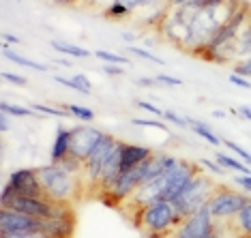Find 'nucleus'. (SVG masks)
I'll return each mask as SVG.
<instances>
[{
    "mask_svg": "<svg viewBox=\"0 0 251 238\" xmlns=\"http://www.w3.org/2000/svg\"><path fill=\"white\" fill-rule=\"evenodd\" d=\"M45 197L62 204H73L84 189V174H71L62 166L50 161L48 166L37 167Z\"/></svg>",
    "mask_w": 251,
    "mask_h": 238,
    "instance_id": "nucleus-1",
    "label": "nucleus"
},
{
    "mask_svg": "<svg viewBox=\"0 0 251 238\" xmlns=\"http://www.w3.org/2000/svg\"><path fill=\"white\" fill-rule=\"evenodd\" d=\"M180 221L182 219L176 213L174 204L168 200H157V202L148 204V206L140 208L133 217V223L138 225V230L144 232V236L161 234L165 238H170V234H172Z\"/></svg>",
    "mask_w": 251,
    "mask_h": 238,
    "instance_id": "nucleus-2",
    "label": "nucleus"
},
{
    "mask_svg": "<svg viewBox=\"0 0 251 238\" xmlns=\"http://www.w3.org/2000/svg\"><path fill=\"white\" fill-rule=\"evenodd\" d=\"M215 191H217V185L204 172H200L198 176L193 178V183L185 189V193L172 202L178 217L185 219V217H189L191 213H196L200 206H204V204L210 200V195H213Z\"/></svg>",
    "mask_w": 251,
    "mask_h": 238,
    "instance_id": "nucleus-3",
    "label": "nucleus"
},
{
    "mask_svg": "<svg viewBox=\"0 0 251 238\" xmlns=\"http://www.w3.org/2000/svg\"><path fill=\"white\" fill-rule=\"evenodd\" d=\"M213 232H217V223L206 202L196 213H191L189 217L182 219L170 234V238H208Z\"/></svg>",
    "mask_w": 251,
    "mask_h": 238,
    "instance_id": "nucleus-4",
    "label": "nucleus"
},
{
    "mask_svg": "<svg viewBox=\"0 0 251 238\" xmlns=\"http://www.w3.org/2000/svg\"><path fill=\"white\" fill-rule=\"evenodd\" d=\"M249 200V195H245L243 191H234L227 187H217V191L210 195L208 206L213 213L215 221H227L234 219L236 213L243 208V204Z\"/></svg>",
    "mask_w": 251,
    "mask_h": 238,
    "instance_id": "nucleus-5",
    "label": "nucleus"
},
{
    "mask_svg": "<svg viewBox=\"0 0 251 238\" xmlns=\"http://www.w3.org/2000/svg\"><path fill=\"white\" fill-rule=\"evenodd\" d=\"M43 230V219H37L32 214L2 208L0 211V236L9 234H37Z\"/></svg>",
    "mask_w": 251,
    "mask_h": 238,
    "instance_id": "nucleus-6",
    "label": "nucleus"
},
{
    "mask_svg": "<svg viewBox=\"0 0 251 238\" xmlns=\"http://www.w3.org/2000/svg\"><path fill=\"white\" fill-rule=\"evenodd\" d=\"M202 172L200 163H193L189 159H180L178 166H176L172 172H170V178H168V187H165V193H163V200L168 202H174L176 197H180L185 193V189L193 183V178Z\"/></svg>",
    "mask_w": 251,
    "mask_h": 238,
    "instance_id": "nucleus-7",
    "label": "nucleus"
},
{
    "mask_svg": "<svg viewBox=\"0 0 251 238\" xmlns=\"http://www.w3.org/2000/svg\"><path fill=\"white\" fill-rule=\"evenodd\" d=\"M75 211H73V204H62L58 202L56 214L50 219H43V234L52 236V238H73L75 236Z\"/></svg>",
    "mask_w": 251,
    "mask_h": 238,
    "instance_id": "nucleus-8",
    "label": "nucleus"
},
{
    "mask_svg": "<svg viewBox=\"0 0 251 238\" xmlns=\"http://www.w3.org/2000/svg\"><path fill=\"white\" fill-rule=\"evenodd\" d=\"M116 138L110 133H105L103 138H101V142L95 146V150L90 152V157L84 161V180L90 185V187H97V183H99L101 178V169H103L107 157L112 155L114 146H116Z\"/></svg>",
    "mask_w": 251,
    "mask_h": 238,
    "instance_id": "nucleus-9",
    "label": "nucleus"
},
{
    "mask_svg": "<svg viewBox=\"0 0 251 238\" xmlns=\"http://www.w3.org/2000/svg\"><path fill=\"white\" fill-rule=\"evenodd\" d=\"M69 129H71V155L79 159V161H86L90 152L95 150V146L105 135L101 129H97L88 122L75 124V127H69Z\"/></svg>",
    "mask_w": 251,
    "mask_h": 238,
    "instance_id": "nucleus-10",
    "label": "nucleus"
},
{
    "mask_svg": "<svg viewBox=\"0 0 251 238\" xmlns=\"http://www.w3.org/2000/svg\"><path fill=\"white\" fill-rule=\"evenodd\" d=\"M2 208H11V211H20L26 214H32L37 219H50L56 214L58 202L50 200L45 195L32 197V195H15L13 200H9L7 204H2Z\"/></svg>",
    "mask_w": 251,
    "mask_h": 238,
    "instance_id": "nucleus-11",
    "label": "nucleus"
},
{
    "mask_svg": "<svg viewBox=\"0 0 251 238\" xmlns=\"http://www.w3.org/2000/svg\"><path fill=\"white\" fill-rule=\"evenodd\" d=\"M7 183L13 187L15 195H32V197L45 195L43 187H41V180H39V169H35V167L13 169V172L9 174Z\"/></svg>",
    "mask_w": 251,
    "mask_h": 238,
    "instance_id": "nucleus-12",
    "label": "nucleus"
},
{
    "mask_svg": "<svg viewBox=\"0 0 251 238\" xmlns=\"http://www.w3.org/2000/svg\"><path fill=\"white\" fill-rule=\"evenodd\" d=\"M121 144H123V140H118L112 155L107 157L103 169H101V178H99V183H97V189H101V193H105V191L116 183V178L121 176Z\"/></svg>",
    "mask_w": 251,
    "mask_h": 238,
    "instance_id": "nucleus-13",
    "label": "nucleus"
},
{
    "mask_svg": "<svg viewBox=\"0 0 251 238\" xmlns=\"http://www.w3.org/2000/svg\"><path fill=\"white\" fill-rule=\"evenodd\" d=\"M155 152H152L148 146H140V144H129V142H123L121 144V172H129L135 166L144 163L146 159H151Z\"/></svg>",
    "mask_w": 251,
    "mask_h": 238,
    "instance_id": "nucleus-14",
    "label": "nucleus"
},
{
    "mask_svg": "<svg viewBox=\"0 0 251 238\" xmlns=\"http://www.w3.org/2000/svg\"><path fill=\"white\" fill-rule=\"evenodd\" d=\"M69 155H71V129H67L65 124H58L52 148H50V161L60 163L62 159H67Z\"/></svg>",
    "mask_w": 251,
    "mask_h": 238,
    "instance_id": "nucleus-15",
    "label": "nucleus"
},
{
    "mask_svg": "<svg viewBox=\"0 0 251 238\" xmlns=\"http://www.w3.org/2000/svg\"><path fill=\"white\" fill-rule=\"evenodd\" d=\"M232 225H234V232L241 238H251V197L243 204L241 211L236 213Z\"/></svg>",
    "mask_w": 251,
    "mask_h": 238,
    "instance_id": "nucleus-16",
    "label": "nucleus"
},
{
    "mask_svg": "<svg viewBox=\"0 0 251 238\" xmlns=\"http://www.w3.org/2000/svg\"><path fill=\"white\" fill-rule=\"evenodd\" d=\"M187 120H189V129H191V131L196 135H200L204 142H208L210 146H221V144H224V138H217L208 124H204L202 120H196V118H191V116H187Z\"/></svg>",
    "mask_w": 251,
    "mask_h": 238,
    "instance_id": "nucleus-17",
    "label": "nucleus"
},
{
    "mask_svg": "<svg viewBox=\"0 0 251 238\" xmlns=\"http://www.w3.org/2000/svg\"><path fill=\"white\" fill-rule=\"evenodd\" d=\"M215 161L219 163L224 169H232V172H238V174H247V176H251V167L247 166L245 161H238L236 157L227 155V152H215Z\"/></svg>",
    "mask_w": 251,
    "mask_h": 238,
    "instance_id": "nucleus-18",
    "label": "nucleus"
},
{
    "mask_svg": "<svg viewBox=\"0 0 251 238\" xmlns=\"http://www.w3.org/2000/svg\"><path fill=\"white\" fill-rule=\"evenodd\" d=\"M2 49H4V58H9V60H13L15 65H22V67H28V69H35V71H50V67L48 65H41V62H37V60H30V58H26V56H22L18 52H13V49H9V43H4L2 45Z\"/></svg>",
    "mask_w": 251,
    "mask_h": 238,
    "instance_id": "nucleus-19",
    "label": "nucleus"
},
{
    "mask_svg": "<svg viewBox=\"0 0 251 238\" xmlns=\"http://www.w3.org/2000/svg\"><path fill=\"white\" fill-rule=\"evenodd\" d=\"M50 45L56 49V52L65 54L67 58H90V56H95V52H88V49L79 48V45H73V43H62V41H50Z\"/></svg>",
    "mask_w": 251,
    "mask_h": 238,
    "instance_id": "nucleus-20",
    "label": "nucleus"
},
{
    "mask_svg": "<svg viewBox=\"0 0 251 238\" xmlns=\"http://www.w3.org/2000/svg\"><path fill=\"white\" fill-rule=\"evenodd\" d=\"M62 110H67L71 116H75L77 120H84V122H90V120H95V112L90 110V107H84V105H77V103H58Z\"/></svg>",
    "mask_w": 251,
    "mask_h": 238,
    "instance_id": "nucleus-21",
    "label": "nucleus"
},
{
    "mask_svg": "<svg viewBox=\"0 0 251 238\" xmlns=\"http://www.w3.org/2000/svg\"><path fill=\"white\" fill-rule=\"evenodd\" d=\"M236 52L245 56V58H249L251 56V20H249V24L241 30V35H238L236 39Z\"/></svg>",
    "mask_w": 251,
    "mask_h": 238,
    "instance_id": "nucleus-22",
    "label": "nucleus"
},
{
    "mask_svg": "<svg viewBox=\"0 0 251 238\" xmlns=\"http://www.w3.org/2000/svg\"><path fill=\"white\" fill-rule=\"evenodd\" d=\"M95 58H99L101 62H107V65H123V67L131 65L129 56H123V54H116V52H107V49H97Z\"/></svg>",
    "mask_w": 251,
    "mask_h": 238,
    "instance_id": "nucleus-23",
    "label": "nucleus"
},
{
    "mask_svg": "<svg viewBox=\"0 0 251 238\" xmlns=\"http://www.w3.org/2000/svg\"><path fill=\"white\" fill-rule=\"evenodd\" d=\"M0 112H4V114H9L13 118H30L32 116L30 107H24V105H18V103H9V101H2V103H0Z\"/></svg>",
    "mask_w": 251,
    "mask_h": 238,
    "instance_id": "nucleus-24",
    "label": "nucleus"
},
{
    "mask_svg": "<svg viewBox=\"0 0 251 238\" xmlns=\"http://www.w3.org/2000/svg\"><path fill=\"white\" fill-rule=\"evenodd\" d=\"M30 110L32 112H41V114H48V116H56V118H67L71 116L67 110L56 103V105H48V103H30Z\"/></svg>",
    "mask_w": 251,
    "mask_h": 238,
    "instance_id": "nucleus-25",
    "label": "nucleus"
},
{
    "mask_svg": "<svg viewBox=\"0 0 251 238\" xmlns=\"http://www.w3.org/2000/svg\"><path fill=\"white\" fill-rule=\"evenodd\" d=\"M129 13H131V9L127 7V4H123L121 0H114L110 7L105 9V18L107 20H123V18H127Z\"/></svg>",
    "mask_w": 251,
    "mask_h": 238,
    "instance_id": "nucleus-26",
    "label": "nucleus"
},
{
    "mask_svg": "<svg viewBox=\"0 0 251 238\" xmlns=\"http://www.w3.org/2000/svg\"><path fill=\"white\" fill-rule=\"evenodd\" d=\"M127 52H129L131 56H135V58H142V60H148V62H155V65H161V67L165 65V60H163V58H159L157 54L148 52V49H144V48H135V45H129Z\"/></svg>",
    "mask_w": 251,
    "mask_h": 238,
    "instance_id": "nucleus-27",
    "label": "nucleus"
},
{
    "mask_svg": "<svg viewBox=\"0 0 251 238\" xmlns=\"http://www.w3.org/2000/svg\"><path fill=\"white\" fill-rule=\"evenodd\" d=\"M224 146L232 152V155H238V159H243V161L251 167V152L249 150H245L243 146H238L236 142H232V140H224Z\"/></svg>",
    "mask_w": 251,
    "mask_h": 238,
    "instance_id": "nucleus-28",
    "label": "nucleus"
},
{
    "mask_svg": "<svg viewBox=\"0 0 251 238\" xmlns=\"http://www.w3.org/2000/svg\"><path fill=\"white\" fill-rule=\"evenodd\" d=\"M226 0H191V2H187L185 7H189L193 11H200V9H215V7H221Z\"/></svg>",
    "mask_w": 251,
    "mask_h": 238,
    "instance_id": "nucleus-29",
    "label": "nucleus"
},
{
    "mask_svg": "<svg viewBox=\"0 0 251 238\" xmlns=\"http://www.w3.org/2000/svg\"><path fill=\"white\" fill-rule=\"evenodd\" d=\"M73 82H75V86H77V93L79 95H90L93 93V86H90V79L84 75V73H75V75L71 77Z\"/></svg>",
    "mask_w": 251,
    "mask_h": 238,
    "instance_id": "nucleus-30",
    "label": "nucleus"
},
{
    "mask_svg": "<svg viewBox=\"0 0 251 238\" xmlns=\"http://www.w3.org/2000/svg\"><path fill=\"white\" fill-rule=\"evenodd\" d=\"M200 167L202 169H208L210 174H215V176H226L227 169H224L217 161H210V159H200Z\"/></svg>",
    "mask_w": 251,
    "mask_h": 238,
    "instance_id": "nucleus-31",
    "label": "nucleus"
},
{
    "mask_svg": "<svg viewBox=\"0 0 251 238\" xmlns=\"http://www.w3.org/2000/svg\"><path fill=\"white\" fill-rule=\"evenodd\" d=\"M163 118L165 120H170V124H176V127H180V129H189V120H187V116H178L172 110H165Z\"/></svg>",
    "mask_w": 251,
    "mask_h": 238,
    "instance_id": "nucleus-32",
    "label": "nucleus"
},
{
    "mask_svg": "<svg viewBox=\"0 0 251 238\" xmlns=\"http://www.w3.org/2000/svg\"><path fill=\"white\" fill-rule=\"evenodd\" d=\"M131 124H133V127H152V129H159V131H170L168 124L161 122V120H144V118H133Z\"/></svg>",
    "mask_w": 251,
    "mask_h": 238,
    "instance_id": "nucleus-33",
    "label": "nucleus"
},
{
    "mask_svg": "<svg viewBox=\"0 0 251 238\" xmlns=\"http://www.w3.org/2000/svg\"><path fill=\"white\" fill-rule=\"evenodd\" d=\"M155 79L159 84H163V86H182V79L180 77H174V75H168V73H159V75H155Z\"/></svg>",
    "mask_w": 251,
    "mask_h": 238,
    "instance_id": "nucleus-34",
    "label": "nucleus"
},
{
    "mask_svg": "<svg viewBox=\"0 0 251 238\" xmlns=\"http://www.w3.org/2000/svg\"><path fill=\"white\" fill-rule=\"evenodd\" d=\"M2 79H4V82H11L13 86H28V79L24 75H18V73L2 71Z\"/></svg>",
    "mask_w": 251,
    "mask_h": 238,
    "instance_id": "nucleus-35",
    "label": "nucleus"
},
{
    "mask_svg": "<svg viewBox=\"0 0 251 238\" xmlns=\"http://www.w3.org/2000/svg\"><path fill=\"white\" fill-rule=\"evenodd\" d=\"M101 71H103L105 75H112V77H123L125 73H127V69H125L123 65H107V62L101 67Z\"/></svg>",
    "mask_w": 251,
    "mask_h": 238,
    "instance_id": "nucleus-36",
    "label": "nucleus"
},
{
    "mask_svg": "<svg viewBox=\"0 0 251 238\" xmlns=\"http://www.w3.org/2000/svg\"><path fill=\"white\" fill-rule=\"evenodd\" d=\"M135 105L142 107V110H146V112H151L152 116H163V114H165V110H159L155 103H148V101H142V99L135 101Z\"/></svg>",
    "mask_w": 251,
    "mask_h": 238,
    "instance_id": "nucleus-37",
    "label": "nucleus"
},
{
    "mask_svg": "<svg viewBox=\"0 0 251 238\" xmlns=\"http://www.w3.org/2000/svg\"><path fill=\"white\" fill-rule=\"evenodd\" d=\"M121 2L127 4L131 11H135V9H142V7H151V4L159 2V0H121Z\"/></svg>",
    "mask_w": 251,
    "mask_h": 238,
    "instance_id": "nucleus-38",
    "label": "nucleus"
},
{
    "mask_svg": "<svg viewBox=\"0 0 251 238\" xmlns=\"http://www.w3.org/2000/svg\"><path fill=\"white\" fill-rule=\"evenodd\" d=\"M230 84H232V86H238V88H245V90L251 88V79L243 77V75H236V73H232V75H230Z\"/></svg>",
    "mask_w": 251,
    "mask_h": 238,
    "instance_id": "nucleus-39",
    "label": "nucleus"
},
{
    "mask_svg": "<svg viewBox=\"0 0 251 238\" xmlns=\"http://www.w3.org/2000/svg\"><path fill=\"white\" fill-rule=\"evenodd\" d=\"M234 183L241 187V189H245V191H249L251 193V176H247V174H238V176L234 178Z\"/></svg>",
    "mask_w": 251,
    "mask_h": 238,
    "instance_id": "nucleus-40",
    "label": "nucleus"
},
{
    "mask_svg": "<svg viewBox=\"0 0 251 238\" xmlns=\"http://www.w3.org/2000/svg\"><path fill=\"white\" fill-rule=\"evenodd\" d=\"M157 79L155 77H138L135 79V86H142V88H157Z\"/></svg>",
    "mask_w": 251,
    "mask_h": 238,
    "instance_id": "nucleus-41",
    "label": "nucleus"
},
{
    "mask_svg": "<svg viewBox=\"0 0 251 238\" xmlns=\"http://www.w3.org/2000/svg\"><path fill=\"white\" fill-rule=\"evenodd\" d=\"M0 238H52V236L37 232V234H9V236H0Z\"/></svg>",
    "mask_w": 251,
    "mask_h": 238,
    "instance_id": "nucleus-42",
    "label": "nucleus"
},
{
    "mask_svg": "<svg viewBox=\"0 0 251 238\" xmlns=\"http://www.w3.org/2000/svg\"><path fill=\"white\" fill-rule=\"evenodd\" d=\"M11 129V122H9V114H0V133H7Z\"/></svg>",
    "mask_w": 251,
    "mask_h": 238,
    "instance_id": "nucleus-43",
    "label": "nucleus"
},
{
    "mask_svg": "<svg viewBox=\"0 0 251 238\" xmlns=\"http://www.w3.org/2000/svg\"><path fill=\"white\" fill-rule=\"evenodd\" d=\"M238 118H245V120L251 122V107L249 105H241V107H238Z\"/></svg>",
    "mask_w": 251,
    "mask_h": 238,
    "instance_id": "nucleus-44",
    "label": "nucleus"
},
{
    "mask_svg": "<svg viewBox=\"0 0 251 238\" xmlns=\"http://www.w3.org/2000/svg\"><path fill=\"white\" fill-rule=\"evenodd\" d=\"M2 39H4V43H13V45H18V43H20V37L11 35V32H4Z\"/></svg>",
    "mask_w": 251,
    "mask_h": 238,
    "instance_id": "nucleus-45",
    "label": "nucleus"
},
{
    "mask_svg": "<svg viewBox=\"0 0 251 238\" xmlns=\"http://www.w3.org/2000/svg\"><path fill=\"white\" fill-rule=\"evenodd\" d=\"M138 37H140V35H133V32H125V35H123V41H127L129 45H133L135 41H138Z\"/></svg>",
    "mask_w": 251,
    "mask_h": 238,
    "instance_id": "nucleus-46",
    "label": "nucleus"
},
{
    "mask_svg": "<svg viewBox=\"0 0 251 238\" xmlns=\"http://www.w3.org/2000/svg\"><path fill=\"white\" fill-rule=\"evenodd\" d=\"M56 65L67 67V69H69V67H71V60H69V58H58V60H56Z\"/></svg>",
    "mask_w": 251,
    "mask_h": 238,
    "instance_id": "nucleus-47",
    "label": "nucleus"
},
{
    "mask_svg": "<svg viewBox=\"0 0 251 238\" xmlns=\"http://www.w3.org/2000/svg\"><path fill=\"white\" fill-rule=\"evenodd\" d=\"M213 118H221V120H224V118H226V112H224V110H213Z\"/></svg>",
    "mask_w": 251,
    "mask_h": 238,
    "instance_id": "nucleus-48",
    "label": "nucleus"
},
{
    "mask_svg": "<svg viewBox=\"0 0 251 238\" xmlns=\"http://www.w3.org/2000/svg\"><path fill=\"white\" fill-rule=\"evenodd\" d=\"M54 2H56V4H73L75 0H54Z\"/></svg>",
    "mask_w": 251,
    "mask_h": 238,
    "instance_id": "nucleus-49",
    "label": "nucleus"
},
{
    "mask_svg": "<svg viewBox=\"0 0 251 238\" xmlns=\"http://www.w3.org/2000/svg\"><path fill=\"white\" fill-rule=\"evenodd\" d=\"M208 238H224V234H221V232H219V230H217V232H213V234H210Z\"/></svg>",
    "mask_w": 251,
    "mask_h": 238,
    "instance_id": "nucleus-50",
    "label": "nucleus"
}]
</instances>
